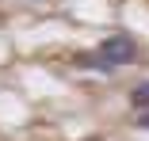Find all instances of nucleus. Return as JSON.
I'll use <instances>...</instances> for the list:
<instances>
[{
	"label": "nucleus",
	"instance_id": "1",
	"mask_svg": "<svg viewBox=\"0 0 149 141\" xmlns=\"http://www.w3.org/2000/svg\"><path fill=\"white\" fill-rule=\"evenodd\" d=\"M100 57L111 65V69H123V65H130L134 57H138V42L130 38V35H111V38H103L100 42Z\"/></svg>",
	"mask_w": 149,
	"mask_h": 141
},
{
	"label": "nucleus",
	"instance_id": "2",
	"mask_svg": "<svg viewBox=\"0 0 149 141\" xmlns=\"http://www.w3.org/2000/svg\"><path fill=\"white\" fill-rule=\"evenodd\" d=\"M130 103H134V111H149V80H145V84H134Z\"/></svg>",
	"mask_w": 149,
	"mask_h": 141
},
{
	"label": "nucleus",
	"instance_id": "3",
	"mask_svg": "<svg viewBox=\"0 0 149 141\" xmlns=\"http://www.w3.org/2000/svg\"><path fill=\"white\" fill-rule=\"evenodd\" d=\"M138 126H141V130H149V111H138Z\"/></svg>",
	"mask_w": 149,
	"mask_h": 141
}]
</instances>
